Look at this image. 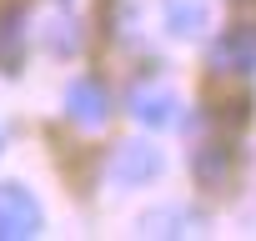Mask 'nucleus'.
Instances as JSON below:
<instances>
[{"label":"nucleus","mask_w":256,"mask_h":241,"mask_svg":"<svg viewBox=\"0 0 256 241\" xmlns=\"http://www.w3.org/2000/svg\"><path fill=\"white\" fill-rule=\"evenodd\" d=\"M0 66H20V16L0 20Z\"/></svg>","instance_id":"9"},{"label":"nucleus","mask_w":256,"mask_h":241,"mask_svg":"<svg viewBox=\"0 0 256 241\" xmlns=\"http://www.w3.org/2000/svg\"><path fill=\"white\" fill-rule=\"evenodd\" d=\"M191 221H196V216H191V211H176V206H166V211H146V216H141V231H146V236H151V231H156V226H171V231H166V236H186V231H181V226H191Z\"/></svg>","instance_id":"7"},{"label":"nucleus","mask_w":256,"mask_h":241,"mask_svg":"<svg viewBox=\"0 0 256 241\" xmlns=\"http://www.w3.org/2000/svg\"><path fill=\"white\" fill-rule=\"evenodd\" d=\"M226 166H231V151H226V146H206V151H196V176H201V181H221Z\"/></svg>","instance_id":"8"},{"label":"nucleus","mask_w":256,"mask_h":241,"mask_svg":"<svg viewBox=\"0 0 256 241\" xmlns=\"http://www.w3.org/2000/svg\"><path fill=\"white\" fill-rule=\"evenodd\" d=\"M161 151L156 146H146V141H126L116 156H110V181H120V186H146V181H156L161 176Z\"/></svg>","instance_id":"3"},{"label":"nucleus","mask_w":256,"mask_h":241,"mask_svg":"<svg viewBox=\"0 0 256 241\" xmlns=\"http://www.w3.org/2000/svg\"><path fill=\"white\" fill-rule=\"evenodd\" d=\"M40 236V201L26 186H0V241Z\"/></svg>","instance_id":"1"},{"label":"nucleus","mask_w":256,"mask_h":241,"mask_svg":"<svg viewBox=\"0 0 256 241\" xmlns=\"http://www.w3.org/2000/svg\"><path fill=\"white\" fill-rule=\"evenodd\" d=\"M131 116L141 120V126L166 131V126L181 120V96H176V90H161V86H146V90L131 96Z\"/></svg>","instance_id":"4"},{"label":"nucleus","mask_w":256,"mask_h":241,"mask_svg":"<svg viewBox=\"0 0 256 241\" xmlns=\"http://www.w3.org/2000/svg\"><path fill=\"white\" fill-rule=\"evenodd\" d=\"M66 110H70L76 126L100 131V126H106V116H110V100H106V90H100L96 80H76V86L66 90Z\"/></svg>","instance_id":"5"},{"label":"nucleus","mask_w":256,"mask_h":241,"mask_svg":"<svg viewBox=\"0 0 256 241\" xmlns=\"http://www.w3.org/2000/svg\"><path fill=\"white\" fill-rule=\"evenodd\" d=\"M211 66L226 76H251L256 70V26H231L211 46Z\"/></svg>","instance_id":"2"},{"label":"nucleus","mask_w":256,"mask_h":241,"mask_svg":"<svg viewBox=\"0 0 256 241\" xmlns=\"http://www.w3.org/2000/svg\"><path fill=\"white\" fill-rule=\"evenodd\" d=\"M206 20H211V0H166V26H171V36L191 40V36L206 30Z\"/></svg>","instance_id":"6"}]
</instances>
